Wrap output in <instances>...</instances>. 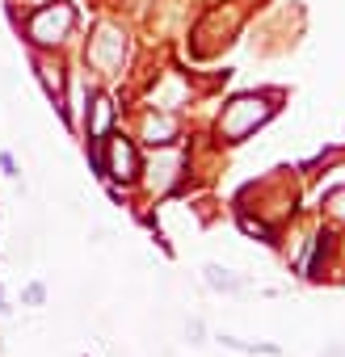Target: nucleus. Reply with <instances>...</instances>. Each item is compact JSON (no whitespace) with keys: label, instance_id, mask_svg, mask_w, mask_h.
I'll use <instances>...</instances> for the list:
<instances>
[{"label":"nucleus","instance_id":"6e6552de","mask_svg":"<svg viewBox=\"0 0 345 357\" xmlns=\"http://www.w3.org/2000/svg\"><path fill=\"white\" fill-rule=\"evenodd\" d=\"M0 168H5V176H9V181H17V176H22V168H17V160H13L9 151H0Z\"/></svg>","mask_w":345,"mask_h":357},{"label":"nucleus","instance_id":"0eeeda50","mask_svg":"<svg viewBox=\"0 0 345 357\" xmlns=\"http://www.w3.org/2000/svg\"><path fill=\"white\" fill-rule=\"evenodd\" d=\"M22 303H26V307H43V303H47V286H43V282H30V286L22 290Z\"/></svg>","mask_w":345,"mask_h":357},{"label":"nucleus","instance_id":"1a4fd4ad","mask_svg":"<svg viewBox=\"0 0 345 357\" xmlns=\"http://www.w3.org/2000/svg\"><path fill=\"white\" fill-rule=\"evenodd\" d=\"M186 336H190V344H203V336H207L203 319H186Z\"/></svg>","mask_w":345,"mask_h":357},{"label":"nucleus","instance_id":"f03ea898","mask_svg":"<svg viewBox=\"0 0 345 357\" xmlns=\"http://www.w3.org/2000/svg\"><path fill=\"white\" fill-rule=\"evenodd\" d=\"M72 22H76V13H72V5H55V9H38L34 17H30V38L34 43H59L68 30H72Z\"/></svg>","mask_w":345,"mask_h":357},{"label":"nucleus","instance_id":"9b49d317","mask_svg":"<svg viewBox=\"0 0 345 357\" xmlns=\"http://www.w3.org/2000/svg\"><path fill=\"white\" fill-rule=\"evenodd\" d=\"M13 311V303H9V294H5V286H0V315H9Z\"/></svg>","mask_w":345,"mask_h":357},{"label":"nucleus","instance_id":"9d476101","mask_svg":"<svg viewBox=\"0 0 345 357\" xmlns=\"http://www.w3.org/2000/svg\"><path fill=\"white\" fill-rule=\"evenodd\" d=\"M147 130H152V143H156V135H168V130H172V122H156V118H152V126H147Z\"/></svg>","mask_w":345,"mask_h":357},{"label":"nucleus","instance_id":"7ed1b4c3","mask_svg":"<svg viewBox=\"0 0 345 357\" xmlns=\"http://www.w3.org/2000/svg\"><path fill=\"white\" fill-rule=\"evenodd\" d=\"M97 172L114 176V181H135L139 176V155L122 135H110V160H97Z\"/></svg>","mask_w":345,"mask_h":357},{"label":"nucleus","instance_id":"f257e3e1","mask_svg":"<svg viewBox=\"0 0 345 357\" xmlns=\"http://www.w3.org/2000/svg\"><path fill=\"white\" fill-rule=\"evenodd\" d=\"M270 114H274V105H265V97H236V101L223 109L219 130H223L232 143H240V139H244L249 130H257Z\"/></svg>","mask_w":345,"mask_h":357},{"label":"nucleus","instance_id":"39448f33","mask_svg":"<svg viewBox=\"0 0 345 357\" xmlns=\"http://www.w3.org/2000/svg\"><path fill=\"white\" fill-rule=\"evenodd\" d=\"M114 122V105L105 97H93V118H89V139H101Z\"/></svg>","mask_w":345,"mask_h":357},{"label":"nucleus","instance_id":"423d86ee","mask_svg":"<svg viewBox=\"0 0 345 357\" xmlns=\"http://www.w3.org/2000/svg\"><path fill=\"white\" fill-rule=\"evenodd\" d=\"M219 344H223V349H236V353H265V357H278V353H282V349L270 344V340H240V336H228V332L219 336Z\"/></svg>","mask_w":345,"mask_h":357},{"label":"nucleus","instance_id":"20e7f679","mask_svg":"<svg viewBox=\"0 0 345 357\" xmlns=\"http://www.w3.org/2000/svg\"><path fill=\"white\" fill-rule=\"evenodd\" d=\"M203 282H207L215 294H240V290H244V278L232 273V269H223V265H215V261L203 265Z\"/></svg>","mask_w":345,"mask_h":357},{"label":"nucleus","instance_id":"f8f14e48","mask_svg":"<svg viewBox=\"0 0 345 357\" xmlns=\"http://www.w3.org/2000/svg\"><path fill=\"white\" fill-rule=\"evenodd\" d=\"M320 357H345V349H332V353H320Z\"/></svg>","mask_w":345,"mask_h":357}]
</instances>
